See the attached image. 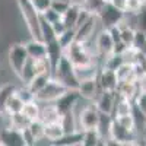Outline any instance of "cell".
Returning a JSON list of instances; mask_svg holds the SVG:
<instances>
[{"mask_svg": "<svg viewBox=\"0 0 146 146\" xmlns=\"http://www.w3.org/2000/svg\"><path fill=\"white\" fill-rule=\"evenodd\" d=\"M19 98L23 101V102H29L32 100H35V95L29 91V88L27 86V85H22V86L16 88V92H15Z\"/></svg>", "mask_w": 146, "mask_h": 146, "instance_id": "34", "label": "cell"}, {"mask_svg": "<svg viewBox=\"0 0 146 146\" xmlns=\"http://www.w3.org/2000/svg\"><path fill=\"white\" fill-rule=\"evenodd\" d=\"M146 44V32L140 28H136L135 32V41H133V47H136L137 50H142V47Z\"/></svg>", "mask_w": 146, "mask_h": 146, "instance_id": "35", "label": "cell"}, {"mask_svg": "<svg viewBox=\"0 0 146 146\" xmlns=\"http://www.w3.org/2000/svg\"><path fill=\"white\" fill-rule=\"evenodd\" d=\"M31 2H32L34 7L36 9V12L41 15V13H44L47 9L51 7V2H53V0H31Z\"/></svg>", "mask_w": 146, "mask_h": 146, "instance_id": "37", "label": "cell"}, {"mask_svg": "<svg viewBox=\"0 0 146 146\" xmlns=\"http://www.w3.org/2000/svg\"><path fill=\"white\" fill-rule=\"evenodd\" d=\"M67 89L69 88L64 83H62L56 78H51L40 92L35 94V100L40 104H51V102H56Z\"/></svg>", "mask_w": 146, "mask_h": 146, "instance_id": "4", "label": "cell"}, {"mask_svg": "<svg viewBox=\"0 0 146 146\" xmlns=\"http://www.w3.org/2000/svg\"><path fill=\"white\" fill-rule=\"evenodd\" d=\"M22 136H23L25 146H34V145H36V140H35V137L31 135V131L28 130V127H27L25 130H22Z\"/></svg>", "mask_w": 146, "mask_h": 146, "instance_id": "40", "label": "cell"}, {"mask_svg": "<svg viewBox=\"0 0 146 146\" xmlns=\"http://www.w3.org/2000/svg\"><path fill=\"white\" fill-rule=\"evenodd\" d=\"M0 146H3V143H2V136H0Z\"/></svg>", "mask_w": 146, "mask_h": 146, "instance_id": "44", "label": "cell"}, {"mask_svg": "<svg viewBox=\"0 0 146 146\" xmlns=\"http://www.w3.org/2000/svg\"><path fill=\"white\" fill-rule=\"evenodd\" d=\"M101 64L98 62H92L88 64H83V66H75V76L79 80L83 79H91V78H96L98 76V72H100Z\"/></svg>", "mask_w": 146, "mask_h": 146, "instance_id": "19", "label": "cell"}, {"mask_svg": "<svg viewBox=\"0 0 146 146\" xmlns=\"http://www.w3.org/2000/svg\"><path fill=\"white\" fill-rule=\"evenodd\" d=\"M66 135L64 129L60 121H54V123H47L44 126V139L47 142H50V145H54L58 142L63 136Z\"/></svg>", "mask_w": 146, "mask_h": 146, "instance_id": "15", "label": "cell"}, {"mask_svg": "<svg viewBox=\"0 0 146 146\" xmlns=\"http://www.w3.org/2000/svg\"><path fill=\"white\" fill-rule=\"evenodd\" d=\"M115 100H117V94L111 91H100V94L96 95V98L92 101L94 105L98 108V111L101 114H110L113 115L114 113V107H115Z\"/></svg>", "mask_w": 146, "mask_h": 146, "instance_id": "9", "label": "cell"}, {"mask_svg": "<svg viewBox=\"0 0 146 146\" xmlns=\"http://www.w3.org/2000/svg\"><path fill=\"white\" fill-rule=\"evenodd\" d=\"M44 123L40 120V118H36V120H32L29 126H28V130L31 131V135L35 137L36 143H38V140H41L44 137Z\"/></svg>", "mask_w": 146, "mask_h": 146, "instance_id": "30", "label": "cell"}, {"mask_svg": "<svg viewBox=\"0 0 146 146\" xmlns=\"http://www.w3.org/2000/svg\"><path fill=\"white\" fill-rule=\"evenodd\" d=\"M28 58H29V56L27 51L25 42H12L10 44L9 50H7V63H9L12 73L16 78L19 76V73Z\"/></svg>", "mask_w": 146, "mask_h": 146, "instance_id": "5", "label": "cell"}, {"mask_svg": "<svg viewBox=\"0 0 146 146\" xmlns=\"http://www.w3.org/2000/svg\"><path fill=\"white\" fill-rule=\"evenodd\" d=\"M16 85L12 82H6L3 85H0V114L5 113L6 110V104L9 101V98L16 92Z\"/></svg>", "mask_w": 146, "mask_h": 146, "instance_id": "23", "label": "cell"}, {"mask_svg": "<svg viewBox=\"0 0 146 146\" xmlns=\"http://www.w3.org/2000/svg\"><path fill=\"white\" fill-rule=\"evenodd\" d=\"M53 78L58 79L62 83H64L69 89L78 88V79L75 76V66L70 63V60L63 54L58 58V62L53 67Z\"/></svg>", "mask_w": 146, "mask_h": 146, "instance_id": "2", "label": "cell"}, {"mask_svg": "<svg viewBox=\"0 0 146 146\" xmlns=\"http://www.w3.org/2000/svg\"><path fill=\"white\" fill-rule=\"evenodd\" d=\"M140 85L139 82H133V80H126V82H118V86H117V91L115 94L118 96H123V98H127V100H135L136 95L139 94L140 91Z\"/></svg>", "mask_w": 146, "mask_h": 146, "instance_id": "17", "label": "cell"}, {"mask_svg": "<svg viewBox=\"0 0 146 146\" xmlns=\"http://www.w3.org/2000/svg\"><path fill=\"white\" fill-rule=\"evenodd\" d=\"M51 25V29H53V32L56 34V36H60L66 29H67V27L64 25V22L62 21V18H60L58 21H56V22H53V23H50Z\"/></svg>", "mask_w": 146, "mask_h": 146, "instance_id": "39", "label": "cell"}, {"mask_svg": "<svg viewBox=\"0 0 146 146\" xmlns=\"http://www.w3.org/2000/svg\"><path fill=\"white\" fill-rule=\"evenodd\" d=\"M139 85H140V88H142V89H145V91H146V78L140 79V80H139Z\"/></svg>", "mask_w": 146, "mask_h": 146, "instance_id": "42", "label": "cell"}, {"mask_svg": "<svg viewBox=\"0 0 146 146\" xmlns=\"http://www.w3.org/2000/svg\"><path fill=\"white\" fill-rule=\"evenodd\" d=\"M36 66H35V58H28L27 60V63L23 64V67H22V70H21V73H19V76H18V79L22 82V85H27L35 75H36Z\"/></svg>", "mask_w": 146, "mask_h": 146, "instance_id": "24", "label": "cell"}, {"mask_svg": "<svg viewBox=\"0 0 146 146\" xmlns=\"http://www.w3.org/2000/svg\"><path fill=\"white\" fill-rule=\"evenodd\" d=\"M75 113L78 115V124H79V130L80 131L98 129L101 113L98 111V108L94 105V102H91L89 105H85L82 108L76 107Z\"/></svg>", "mask_w": 146, "mask_h": 146, "instance_id": "3", "label": "cell"}, {"mask_svg": "<svg viewBox=\"0 0 146 146\" xmlns=\"http://www.w3.org/2000/svg\"><path fill=\"white\" fill-rule=\"evenodd\" d=\"M110 3H111L114 7H117L118 10L124 12L126 10V5H127V0H110Z\"/></svg>", "mask_w": 146, "mask_h": 146, "instance_id": "41", "label": "cell"}, {"mask_svg": "<svg viewBox=\"0 0 146 146\" xmlns=\"http://www.w3.org/2000/svg\"><path fill=\"white\" fill-rule=\"evenodd\" d=\"M22 113L25 114L31 121H32V120H36V118H40L41 104L36 101V100H32V101H29V102H25V104H23V108H22Z\"/></svg>", "mask_w": 146, "mask_h": 146, "instance_id": "27", "label": "cell"}, {"mask_svg": "<svg viewBox=\"0 0 146 146\" xmlns=\"http://www.w3.org/2000/svg\"><path fill=\"white\" fill-rule=\"evenodd\" d=\"M94 44H95L96 56L100 57L101 64H102V58L113 53V48H114V44H115L111 34L108 31V28H100L96 31V34L94 36Z\"/></svg>", "mask_w": 146, "mask_h": 146, "instance_id": "6", "label": "cell"}, {"mask_svg": "<svg viewBox=\"0 0 146 146\" xmlns=\"http://www.w3.org/2000/svg\"><path fill=\"white\" fill-rule=\"evenodd\" d=\"M70 5V0H53L51 2V9H54L56 12H58L60 15H63L66 9Z\"/></svg>", "mask_w": 146, "mask_h": 146, "instance_id": "38", "label": "cell"}, {"mask_svg": "<svg viewBox=\"0 0 146 146\" xmlns=\"http://www.w3.org/2000/svg\"><path fill=\"white\" fill-rule=\"evenodd\" d=\"M58 38V42H60V45L63 47V50L66 47H69L72 42H75L76 41V31H75V28H67L62 35L60 36H57Z\"/></svg>", "mask_w": 146, "mask_h": 146, "instance_id": "32", "label": "cell"}, {"mask_svg": "<svg viewBox=\"0 0 146 146\" xmlns=\"http://www.w3.org/2000/svg\"><path fill=\"white\" fill-rule=\"evenodd\" d=\"M145 32H146V31H145Z\"/></svg>", "mask_w": 146, "mask_h": 146, "instance_id": "46", "label": "cell"}, {"mask_svg": "<svg viewBox=\"0 0 146 146\" xmlns=\"http://www.w3.org/2000/svg\"><path fill=\"white\" fill-rule=\"evenodd\" d=\"M115 73H117V78H118V82H126V80H133V82H139V75H137V70H136V66L133 63H129V62H123L117 69H115Z\"/></svg>", "mask_w": 146, "mask_h": 146, "instance_id": "16", "label": "cell"}, {"mask_svg": "<svg viewBox=\"0 0 146 146\" xmlns=\"http://www.w3.org/2000/svg\"><path fill=\"white\" fill-rule=\"evenodd\" d=\"M80 9H82L80 0H70L69 7L62 15V21L64 22V25L67 28H75L76 27V22H78V18H79Z\"/></svg>", "mask_w": 146, "mask_h": 146, "instance_id": "14", "label": "cell"}, {"mask_svg": "<svg viewBox=\"0 0 146 146\" xmlns=\"http://www.w3.org/2000/svg\"><path fill=\"white\" fill-rule=\"evenodd\" d=\"M96 80H98V85L102 91H111V92L117 91L118 78H117L115 70L105 67V66H101L100 72H98V76H96Z\"/></svg>", "mask_w": 146, "mask_h": 146, "instance_id": "10", "label": "cell"}, {"mask_svg": "<svg viewBox=\"0 0 146 146\" xmlns=\"http://www.w3.org/2000/svg\"><path fill=\"white\" fill-rule=\"evenodd\" d=\"M133 113H135V104H133V101L117 95V100H115V107H114L113 117L126 115V114H133Z\"/></svg>", "mask_w": 146, "mask_h": 146, "instance_id": "22", "label": "cell"}, {"mask_svg": "<svg viewBox=\"0 0 146 146\" xmlns=\"http://www.w3.org/2000/svg\"><path fill=\"white\" fill-rule=\"evenodd\" d=\"M0 136L3 146H25L22 131L13 127H3L0 130Z\"/></svg>", "mask_w": 146, "mask_h": 146, "instance_id": "13", "label": "cell"}, {"mask_svg": "<svg viewBox=\"0 0 146 146\" xmlns=\"http://www.w3.org/2000/svg\"><path fill=\"white\" fill-rule=\"evenodd\" d=\"M16 6L21 13L22 22L25 25L31 38L42 40V31H41V15L36 12L31 0H16Z\"/></svg>", "mask_w": 146, "mask_h": 146, "instance_id": "1", "label": "cell"}, {"mask_svg": "<svg viewBox=\"0 0 146 146\" xmlns=\"http://www.w3.org/2000/svg\"><path fill=\"white\" fill-rule=\"evenodd\" d=\"M108 2L107 0H80L82 7L91 15H96L98 16L101 13V10L105 7Z\"/></svg>", "mask_w": 146, "mask_h": 146, "instance_id": "26", "label": "cell"}, {"mask_svg": "<svg viewBox=\"0 0 146 146\" xmlns=\"http://www.w3.org/2000/svg\"><path fill=\"white\" fill-rule=\"evenodd\" d=\"M140 2H142V3H143V5L146 6V0H140Z\"/></svg>", "mask_w": 146, "mask_h": 146, "instance_id": "43", "label": "cell"}, {"mask_svg": "<svg viewBox=\"0 0 146 146\" xmlns=\"http://www.w3.org/2000/svg\"><path fill=\"white\" fill-rule=\"evenodd\" d=\"M25 47H27L28 56L31 58H44V57H47V45L42 40L29 38L28 41H25Z\"/></svg>", "mask_w": 146, "mask_h": 146, "instance_id": "18", "label": "cell"}, {"mask_svg": "<svg viewBox=\"0 0 146 146\" xmlns=\"http://www.w3.org/2000/svg\"><path fill=\"white\" fill-rule=\"evenodd\" d=\"M133 104H135V111L146 117V91L145 89L139 91L136 98L133 100Z\"/></svg>", "mask_w": 146, "mask_h": 146, "instance_id": "31", "label": "cell"}, {"mask_svg": "<svg viewBox=\"0 0 146 146\" xmlns=\"http://www.w3.org/2000/svg\"><path fill=\"white\" fill-rule=\"evenodd\" d=\"M41 18L47 22V23H53V22H56V21H58L60 18H62V15L58 13V12H56L54 9H47L44 13H41Z\"/></svg>", "mask_w": 146, "mask_h": 146, "instance_id": "36", "label": "cell"}, {"mask_svg": "<svg viewBox=\"0 0 146 146\" xmlns=\"http://www.w3.org/2000/svg\"><path fill=\"white\" fill-rule=\"evenodd\" d=\"M98 28H102L101 23H100V19L96 15H89L86 19H85L80 25H78L75 28L76 31V41H80V42H85V41H89L92 40Z\"/></svg>", "mask_w": 146, "mask_h": 146, "instance_id": "7", "label": "cell"}, {"mask_svg": "<svg viewBox=\"0 0 146 146\" xmlns=\"http://www.w3.org/2000/svg\"><path fill=\"white\" fill-rule=\"evenodd\" d=\"M126 16L124 12L118 10L117 7H114L111 3H107L105 7L101 10V13L98 15V19H100V23L102 28H110V27H114L120 21H123Z\"/></svg>", "mask_w": 146, "mask_h": 146, "instance_id": "8", "label": "cell"}, {"mask_svg": "<svg viewBox=\"0 0 146 146\" xmlns=\"http://www.w3.org/2000/svg\"><path fill=\"white\" fill-rule=\"evenodd\" d=\"M62 113L58 111L54 102L51 104H41V113H40V120L44 124L47 123H54V121H60Z\"/></svg>", "mask_w": 146, "mask_h": 146, "instance_id": "20", "label": "cell"}, {"mask_svg": "<svg viewBox=\"0 0 146 146\" xmlns=\"http://www.w3.org/2000/svg\"><path fill=\"white\" fill-rule=\"evenodd\" d=\"M143 7H145V5L140 2V0H127L124 13L130 15V16H136L143 10Z\"/></svg>", "mask_w": 146, "mask_h": 146, "instance_id": "33", "label": "cell"}, {"mask_svg": "<svg viewBox=\"0 0 146 146\" xmlns=\"http://www.w3.org/2000/svg\"><path fill=\"white\" fill-rule=\"evenodd\" d=\"M117 123L124 127L126 130L130 131H137V123H136V115L135 113L133 114H126V115H118V117H113Z\"/></svg>", "mask_w": 146, "mask_h": 146, "instance_id": "28", "label": "cell"}, {"mask_svg": "<svg viewBox=\"0 0 146 146\" xmlns=\"http://www.w3.org/2000/svg\"><path fill=\"white\" fill-rule=\"evenodd\" d=\"M23 102L19 96L16 95V94H13L9 98V101H7V104H6V110H5V113H7V114H15V113H21L22 111V108H23Z\"/></svg>", "mask_w": 146, "mask_h": 146, "instance_id": "29", "label": "cell"}, {"mask_svg": "<svg viewBox=\"0 0 146 146\" xmlns=\"http://www.w3.org/2000/svg\"><path fill=\"white\" fill-rule=\"evenodd\" d=\"M82 146H96V145H102V137L100 135V131L96 129L92 130H83L82 131Z\"/></svg>", "mask_w": 146, "mask_h": 146, "instance_id": "25", "label": "cell"}, {"mask_svg": "<svg viewBox=\"0 0 146 146\" xmlns=\"http://www.w3.org/2000/svg\"><path fill=\"white\" fill-rule=\"evenodd\" d=\"M107 2H110V0H107Z\"/></svg>", "mask_w": 146, "mask_h": 146, "instance_id": "45", "label": "cell"}, {"mask_svg": "<svg viewBox=\"0 0 146 146\" xmlns=\"http://www.w3.org/2000/svg\"><path fill=\"white\" fill-rule=\"evenodd\" d=\"M79 101H80V95L78 89H67L54 104L58 108V111L63 114L67 111H75V108L79 105Z\"/></svg>", "mask_w": 146, "mask_h": 146, "instance_id": "11", "label": "cell"}, {"mask_svg": "<svg viewBox=\"0 0 146 146\" xmlns=\"http://www.w3.org/2000/svg\"><path fill=\"white\" fill-rule=\"evenodd\" d=\"M76 89H78V92L80 95V100H85V101H88V102H92L96 98V95L100 94V91H101L96 78L79 80Z\"/></svg>", "mask_w": 146, "mask_h": 146, "instance_id": "12", "label": "cell"}, {"mask_svg": "<svg viewBox=\"0 0 146 146\" xmlns=\"http://www.w3.org/2000/svg\"><path fill=\"white\" fill-rule=\"evenodd\" d=\"M53 78V73L51 72H42V73H36V75L27 83V86L29 88V91L35 95L36 92H40L45 85L47 82Z\"/></svg>", "mask_w": 146, "mask_h": 146, "instance_id": "21", "label": "cell"}]
</instances>
